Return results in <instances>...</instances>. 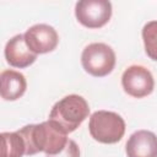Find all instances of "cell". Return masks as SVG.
<instances>
[{"mask_svg": "<svg viewBox=\"0 0 157 157\" xmlns=\"http://www.w3.org/2000/svg\"><path fill=\"white\" fill-rule=\"evenodd\" d=\"M47 157H80V148L74 140H69L65 148L56 155H47Z\"/></svg>", "mask_w": 157, "mask_h": 157, "instance_id": "obj_13", "label": "cell"}, {"mask_svg": "<svg viewBox=\"0 0 157 157\" xmlns=\"http://www.w3.org/2000/svg\"><path fill=\"white\" fill-rule=\"evenodd\" d=\"M115 53L105 43H91L82 50L81 65L83 70L94 77L109 75L115 66Z\"/></svg>", "mask_w": 157, "mask_h": 157, "instance_id": "obj_4", "label": "cell"}, {"mask_svg": "<svg viewBox=\"0 0 157 157\" xmlns=\"http://www.w3.org/2000/svg\"><path fill=\"white\" fill-rule=\"evenodd\" d=\"M26 144V156H33L38 152L56 155L67 145V132L58 124L47 120L39 124H29L17 130Z\"/></svg>", "mask_w": 157, "mask_h": 157, "instance_id": "obj_1", "label": "cell"}, {"mask_svg": "<svg viewBox=\"0 0 157 157\" xmlns=\"http://www.w3.org/2000/svg\"><path fill=\"white\" fill-rule=\"evenodd\" d=\"M88 131L101 144H117L125 134V121L118 113L97 110L90 117Z\"/></svg>", "mask_w": 157, "mask_h": 157, "instance_id": "obj_3", "label": "cell"}, {"mask_svg": "<svg viewBox=\"0 0 157 157\" xmlns=\"http://www.w3.org/2000/svg\"><path fill=\"white\" fill-rule=\"evenodd\" d=\"M90 114L87 101L78 94H69L58 101L50 113L49 120L58 124L65 132L75 131Z\"/></svg>", "mask_w": 157, "mask_h": 157, "instance_id": "obj_2", "label": "cell"}, {"mask_svg": "<svg viewBox=\"0 0 157 157\" xmlns=\"http://www.w3.org/2000/svg\"><path fill=\"white\" fill-rule=\"evenodd\" d=\"M128 157H157V135L148 130L132 132L126 141Z\"/></svg>", "mask_w": 157, "mask_h": 157, "instance_id": "obj_9", "label": "cell"}, {"mask_svg": "<svg viewBox=\"0 0 157 157\" xmlns=\"http://www.w3.org/2000/svg\"><path fill=\"white\" fill-rule=\"evenodd\" d=\"M75 16L86 28H101L112 17V4L108 0H81L75 5Z\"/></svg>", "mask_w": 157, "mask_h": 157, "instance_id": "obj_5", "label": "cell"}, {"mask_svg": "<svg viewBox=\"0 0 157 157\" xmlns=\"http://www.w3.org/2000/svg\"><path fill=\"white\" fill-rule=\"evenodd\" d=\"M23 36L27 47L37 55L53 52L59 43V36L54 27L45 23L29 27Z\"/></svg>", "mask_w": 157, "mask_h": 157, "instance_id": "obj_7", "label": "cell"}, {"mask_svg": "<svg viewBox=\"0 0 157 157\" xmlns=\"http://www.w3.org/2000/svg\"><path fill=\"white\" fill-rule=\"evenodd\" d=\"M142 40L147 56L157 61V21H150L144 26Z\"/></svg>", "mask_w": 157, "mask_h": 157, "instance_id": "obj_12", "label": "cell"}, {"mask_svg": "<svg viewBox=\"0 0 157 157\" xmlns=\"http://www.w3.org/2000/svg\"><path fill=\"white\" fill-rule=\"evenodd\" d=\"M1 157H22L26 155V144L17 132H1Z\"/></svg>", "mask_w": 157, "mask_h": 157, "instance_id": "obj_11", "label": "cell"}, {"mask_svg": "<svg viewBox=\"0 0 157 157\" xmlns=\"http://www.w3.org/2000/svg\"><path fill=\"white\" fill-rule=\"evenodd\" d=\"M121 86L126 94L134 98H144L152 93L155 80L147 67L142 65H130L121 75Z\"/></svg>", "mask_w": 157, "mask_h": 157, "instance_id": "obj_6", "label": "cell"}, {"mask_svg": "<svg viewBox=\"0 0 157 157\" xmlns=\"http://www.w3.org/2000/svg\"><path fill=\"white\" fill-rule=\"evenodd\" d=\"M0 94L4 101H16L21 98L27 88L23 74L15 70H4L0 74Z\"/></svg>", "mask_w": 157, "mask_h": 157, "instance_id": "obj_10", "label": "cell"}, {"mask_svg": "<svg viewBox=\"0 0 157 157\" xmlns=\"http://www.w3.org/2000/svg\"><path fill=\"white\" fill-rule=\"evenodd\" d=\"M4 54L7 64L18 69L28 67L37 59V54L31 52V49L27 47L23 34L13 36L6 43Z\"/></svg>", "mask_w": 157, "mask_h": 157, "instance_id": "obj_8", "label": "cell"}]
</instances>
